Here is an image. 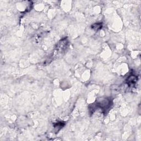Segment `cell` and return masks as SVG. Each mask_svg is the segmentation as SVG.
<instances>
[{"instance_id":"obj_1","label":"cell","mask_w":141,"mask_h":141,"mask_svg":"<svg viewBox=\"0 0 141 141\" xmlns=\"http://www.w3.org/2000/svg\"><path fill=\"white\" fill-rule=\"evenodd\" d=\"M97 106L100 107L101 109H102V110H106L109 108L111 101H110L109 99L103 98V99H101V100L97 101Z\"/></svg>"},{"instance_id":"obj_2","label":"cell","mask_w":141,"mask_h":141,"mask_svg":"<svg viewBox=\"0 0 141 141\" xmlns=\"http://www.w3.org/2000/svg\"><path fill=\"white\" fill-rule=\"evenodd\" d=\"M137 81V76L135 75H131L127 79V83L129 85L135 84Z\"/></svg>"},{"instance_id":"obj_3","label":"cell","mask_w":141,"mask_h":141,"mask_svg":"<svg viewBox=\"0 0 141 141\" xmlns=\"http://www.w3.org/2000/svg\"><path fill=\"white\" fill-rule=\"evenodd\" d=\"M102 28V23H95L92 26L91 28L95 30H98Z\"/></svg>"}]
</instances>
